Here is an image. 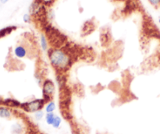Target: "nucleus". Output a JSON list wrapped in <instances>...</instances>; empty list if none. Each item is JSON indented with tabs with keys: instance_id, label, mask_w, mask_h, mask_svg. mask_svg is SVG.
I'll return each mask as SVG.
<instances>
[{
	"instance_id": "obj_14",
	"label": "nucleus",
	"mask_w": 160,
	"mask_h": 134,
	"mask_svg": "<svg viewBox=\"0 0 160 134\" xmlns=\"http://www.w3.org/2000/svg\"><path fill=\"white\" fill-rule=\"evenodd\" d=\"M43 116H44V112L42 110L38 111V112H36L35 113H34V117H35V118L38 120V121L42 119V118H43Z\"/></svg>"
},
{
	"instance_id": "obj_4",
	"label": "nucleus",
	"mask_w": 160,
	"mask_h": 134,
	"mask_svg": "<svg viewBox=\"0 0 160 134\" xmlns=\"http://www.w3.org/2000/svg\"><path fill=\"white\" fill-rule=\"evenodd\" d=\"M56 91L55 84L52 79H45L42 81V96L45 102L48 103L52 101L53 95Z\"/></svg>"
},
{
	"instance_id": "obj_9",
	"label": "nucleus",
	"mask_w": 160,
	"mask_h": 134,
	"mask_svg": "<svg viewBox=\"0 0 160 134\" xmlns=\"http://www.w3.org/2000/svg\"><path fill=\"white\" fill-rule=\"evenodd\" d=\"M40 44L41 47H42V50L45 51H48V41L47 39V37L45 36V34H41L40 36Z\"/></svg>"
},
{
	"instance_id": "obj_17",
	"label": "nucleus",
	"mask_w": 160,
	"mask_h": 134,
	"mask_svg": "<svg viewBox=\"0 0 160 134\" xmlns=\"http://www.w3.org/2000/svg\"><path fill=\"white\" fill-rule=\"evenodd\" d=\"M148 1L154 7H158L160 6V0H148Z\"/></svg>"
},
{
	"instance_id": "obj_3",
	"label": "nucleus",
	"mask_w": 160,
	"mask_h": 134,
	"mask_svg": "<svg viewBox=\"0 0 160 134\" xmlns=\"http://www.w3.org/2000/svg\"><path fill=\"white\" fill-rule=\"evenodd\" d=\"M45 104H46V102H45L43 98L34 99L32 100V101L21 103L20 108H21L22 110L26 112L35 113L38 111L42 110V108H43Z\"/></svg>"
},
{
	"instance_id": "obj_15",
	"label": "nucleus",
	"mask_w": 160,
	"mask_h": 134,
	"mask_svg": "<svg viewBox=\"0 0 160 134\" xmlns=\"http://www.w3.org/2000/svg\"><path fill=\"white\" fill-rule=\"evenodd\" d=\"M31 14L30 13H26V14H24V15H23V22H24V23H31Z\"/></svg>"
},
{
	"instance_id": "obj_1",
	"label": "nucleus",
	"mask_w": 160,
	"mask_h": 134,
	"mask_svg": "<svg viewBox=\"0 0 160 134\" xmlns=\"http://www.w3.org/2000/svg\"><path fill=\"white\" fill-rule=\"evenodd\" d=\"M48 56L52 66L59 73L70 69L73 63V55L66 48H51L48 51Z\"/></svg>"
},
{
	"instance_id": "obj_20",
	"label": "nucleus",
	"mask_w": 160,
	"mask_h": 134,
	"mask_svg": "<svg viewBox=\"0 0 160 134\" xmlns=\"http://www.w3.org/2000/svg\"><path fill=\"white\" fill-rule=\"evenodd\" d=\"M159 24H160V18L159 19Z\"/></svg>"
},
{
	"instance_id": "obj_6",
	"label": "nucleus",
	"mask_w": 160,
	"mask_h": 134,
	"mask_svg": "<svg viewBox=\"0 0 160 134\" xmlns=\"http://www.w3.org/2000/svg\"><path fill=\"white\" fill-rule=\"evenodd\" d=\"M21 103L17 99L14 98H6L3 100L2 105L6 106V107L9 108H18L20 107Z\"/></svg>"
},
{
	"instance_id": "obj_18",
	"label": "nucleus",
	"mask_w": 160,
	"mask_h": 134,
	"mask_svg": "<svg viewBox=\"0 0 160 134\" xmlns=\"http://www.w3.org/2000/svg\"><path fill=\"white\" fill-rule=\"evenodd\" d=\"M8 1H9V0H0V2L2 3V4H5V3L7 2Z\"/></svg>"
},
{
	"instance_id": "obj_2",
	"label": "nucleus",
	"mask_w": 160,
	"mask_h": 134,
	"mask_svg": "<svg viewBox=\"0 0 160 134\" xmlns=\"http://www.w3.org/2000/svg\"><path fill=\"white\" fill-rule=\"evenodd\" d=\"M45 36L48 41V43L50 42L52 48H62L63 44H65L66 37L62 35L61 33H59L57 30L55 28H50L45 30Z\"/></svg>"
},
{
	"instance_id": "obj_16",
	"label": "nucleus",
	"mask_w": 160,
	"mask_h": 134,
	"mask_svg": "<svg viewBox=\"0 0 160 134\" xmlns=\"http://www.w3.org/2000/svg\"><path fill=\"white\" fill-rule=\"evenodd\" d=\"M39 1H40L44 5V6H51L52 4H53V2H54L56 0H39Z\"/></svg>"
},
{
	"instance_id": "obj_13",
	"label": "nucleus",
	"mask_w": 160,
	"mask_h": 134,
	"mask_svg": "<svg viewBox=\"0 0 160 134\" xmlns=\"http://www.w3.org/2000/svg\"><path fill=\"white\" fill-rule=\"evenodd\" d=\"M12 132L15 134H20L22 132V127L20 125L16 124L12 126Z\"/></svg>"
},
{
	"instance_id": "obj_7",
	"label": "nucleus",
	"mask_w": 160,
	"mask_h": 134,
	"mask_svg": "<svg viewBox=\"0 0 160 134\" xmlns=\"http://www.w3.org/2000/svg\"><path fill=\"white\" fill-rule=\"evenodd\" d=\"M12 111L9 108L4 105H0V118L9 119L12 116Z\"/></svg>"
},
{
	"instance_id": "obj_8",
	"label": "nucleus",
	"mask_w": 160,
	"mask_h": 134,
	"mask_svg": "<svg viewBox=\"0 0 160 134\" xmlns=\"http://www.w3.org/2000/svg\"><path fill=\"white\" fill-rule=\"evenodd\" d=\"M17 26H6V27L2 28V29L0 30V38L2 37H4L6 36L9 35L13 31L17 30Z\"/></svg>"
},
{
	"instance_id": "obj_10",
	"label": "nucleus",
	"mask_w": 160,
	"mask_h": 134,
	"mask_svg": "<svg viewBox=\"0 0 160 134\" xmlns=\"http://www.w3.org/2000/svg\"><path fill=\"white\" fill-rule=\"evenodd\" d=\"M45 110L46 113H52L55 110H56V104L53 101H49V102L46 103L45 105Z\"/></svg>"
},
{
	"instance_id": "obj_11",
	"label": "nucleus",
	"mask_w": 160,
	"mask_h": 134,
	"mask_svg": "<svg viewBox=\"0 0 160 134\" xmlns=\"http://www.w3.org/2000/svg\"><path fill=\"white\" fill-rule=\"evenodd\" d=\"M55 117H56V115H55L54 113H46V115H45V122H46V123L48 125H49V126H52L53 123V122H54V119H55Z\"/></svg>"
},
{
	"instance_id": "obj_12",
	"label": "nucleus",
	"mask_w": 160,
	"mask_h": 134,
	"mask_svg": "<svg viewBox=\"0 0 160 134\" xmlns=\"http://www.w3.org/2000/svg\"><path fill=\"white\" fill-rule=\"evenodd\" d=\"M61 122H62V119H61L60 117L58 116V115H56V117H55L54 122H53V123H52V126L53 128H55V129H58V128L60 126Z\"/></svg>"
},
{
	"instance_id": "obj_19",
	"label": "nucleus",
	"mask_w": 160,
	"mask_h": 134,
	"mask_svg": "<svg viewBox=\"0 0 160 134\" xmlns=\"http://www.w3.org/2000/svg\"><path fill=\"white\" fill-rule=\"evenodd\" d=\"M3 98L2 97H0V105H2V103H3Z\"/></svg>"
},
{
	"instance_id": "obj_5",
	"label": "nucleus",
	"mask_w": 160,
	"mask_h": 134,
	"mask_svg": "<svg viewBox=\"0 0 160 134\" xmlns=\"http://www.w3.org/2000/svg\"><path fill=\"white\" fill-rule=\"evenodd\" d=\"M13 55L17 59H23L28 55V47L26 44L19 42L13 48Z\"/></svg>"
}]
</instances>
